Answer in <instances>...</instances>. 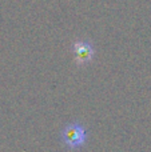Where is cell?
<instances>
[{
	"label": "cell",
	"instance_id": "1",
	"mask_svg": "<svg viewBox=\"0 0 151 152\" xmlns=\"http://www.w3.org/2000/svg\"><path fill=\"white\" fill-rule=\"evenodd\" d=\"M62 142L64 143V145H67L71 150L82 147L87 140V131L86 128L78 121H72L64 126V128L62 129Z\"/></svg>",
	"mask_w": 151,
	"mask_h": 152
},
{
	"label": "cell",
	"instance_id": "2",
	"mask_svg": "<svg viewBox=\"0 0 151 152\" xmlns=\"http://www.w3.org/2000/svg\"><path fill=\"white\" fill-rule=\"evenodd\" d=\"M72 51L79 61H88L94 55V47L88 40H75L72 43Z\"/></svg>",
	"mask_w": 151,
	"mask_h": 152
}]
</instances>
